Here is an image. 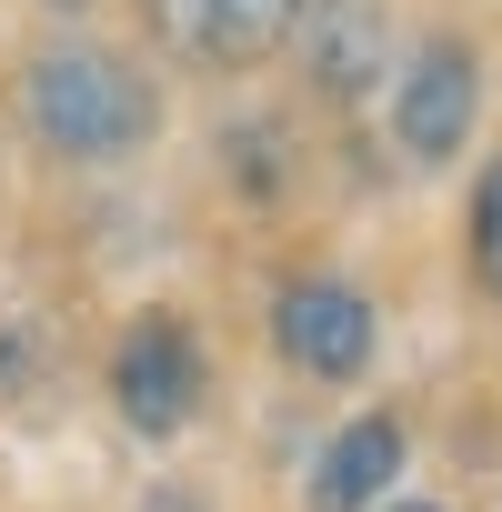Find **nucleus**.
<instances>
[{
  "instance_id": "7ed1b4c3",
  "label": "nucleus",
  "mask_w": 502,
  "mask_h": 512,
  "mask_svg": "<svg viewBox=\"0 0 502 512\" xmlns=\"http://www.w3.org/2000/svg\"><path fill=\"white\" fill-rule=\"evenodd\" d=\"M302 21V0H151V31L201 61V71H251V61H272Z\"/></svg>"
},
{
  "instance_id": "f257e3e1",
  "label": "nucleus",
  "mask_w": 502,
  "mask_h": 512,
  "mask_svg": "<svg viewBox=\"0 0 502 512\" xmlns=\"http://www.w3.org/2000/svg\"><path fill=\"white\" fill-rule=\"evenodd\" d=\"M21 111H31V131H41L61 161H111V151H131V141L151 131V81H141L121 51L61 41V51L31 61Z\"/></svg>"
},
{
  "instance_id": "6e6552de",
  "label": "nucleus",
  "mask_w": 502,
  "mask_h": 512,
  "mask_svg": "<svg viewBox=\"0 0 502 512\" xmlns=\"http://www.w3.org/2000/svg\"><path fill=\"white\" fill-rule=\"evenodd\" d=\"M472 272H482V292H502V161L472 191Z\"/></svg>"
},
{
  "instance_id": "9d476101",
  "label": "nucleus",
  "mask_w": 502,
  "mask_h": 512,
  "mask_svg": "<svg viewBox=\"0 0 502 512\" xmlns=\"http://www.w3.org/2000/svg\"><path fill=\"white\" fill-rule=\"evenodd\" d=\"M392 512H432V502H392Z\"/></svg>"
},
{
  "instance_id": "f03ea898",
  "label": "nucleus",
  "mask_w": 502,
  "mask_h": 512,
  "mask_svg": "<svg viewBox=\"0 0 502 512\" xmlns=\"http://www.w3.org/2000/svg\"><path fill=\"white\" fill-rule=\"evenodd\" d=\"M111 402H121V422H131L141 442H171V432L201 412V342H191V322L141 312V322L121 332V352H111Z\"/></svg>"
},
{
  "instance_id": "20e7f679",
  "label": "nucleus",
  "mask_w": 502,
  "mask_h": 512,
  "mask_svg": "<svg viewBox=\"0 0 502 512\" xmlns=\"http://www.w3.org/2000/svg\"><path fill=\"white\" fill-rule=\"evenodd\" d=\"M272 342H282L312 382H352V372L372 362V302H362L352 282L312 272V282H292V292L272 302Z\"/></svg>"
},
{
  "instance_id": "39448f33",
  "label": "nucleus",
  "mask_w": 502,
  "mask_h": 512,
  "mask_svg": "<svg viewBox=\"0 0 502 512\" xmlns=\"http://www.w3.org/2000/svg\"><path fill=\"white\" fill-rule=\"evenodd\" d=\"M472 111H482V71H472V51H462V41H432V51L402 71V111H392V131H402L412 161H452L462 131H472Z\"/></svg>"
},
{
  "instance_id": "0eeeda50",
  "label": "nucleus",
  "mask_w": 502,
  "mask_h": 512,
  "mask_svg": "<svg viewBox=\"0 0 502 512\" xmlns=\"http://www.w3.org/2000/svg\"><path fill=\"white\" fill-rule=\"evenodd\" d=\"M312 71H322V91H342V101H352V91L382 71V31H372V11H352V0H322Z\"/></svg>"
},
{
  "instance_id": "9b49d317",
  "label": "nucleus",
  "mask_w": 502,
  "mask_h": 512,
  "mask_svg": "<svg viewBox=\"0 0 502 512\" xmlns=\"http://www.w3.org/2000/svg\"><path fill=\"white\" fill-rule=\"evenodd\" d=\"M51 11H81V0H51Z\"/></svg>"
},
{
  "instance_id": "423d86ee",
  "label": "nucleus",
  "mask_w": 502,
  "mask_h": 512,
  "mask_svg": "<svg viewBox=\"0 0 502 512\" xmlns=\"http://www.w3.org/2000/svg\"><path fill=\"white\" fill-rule=\"evenodd\" d=\"M402 472V422L392 412H362L352 432H332V452L312 462V512H372Z\"/></svg>"
},
{
  "instance_id": "1a4fd4ad",
  "label": "nucleus",
  "mask_w": 502,
  "mask_h": 512,
  "mask_svg": "<svg viewBox=\"0 0 502 512\" xmlns=\"http://www.w3.org/2000/svg\"><path fill=\"white\" fill-rule=\"evenodd\" d=\"M151 512H191V492H151Z\"/></svg>"
}]
</instances>
